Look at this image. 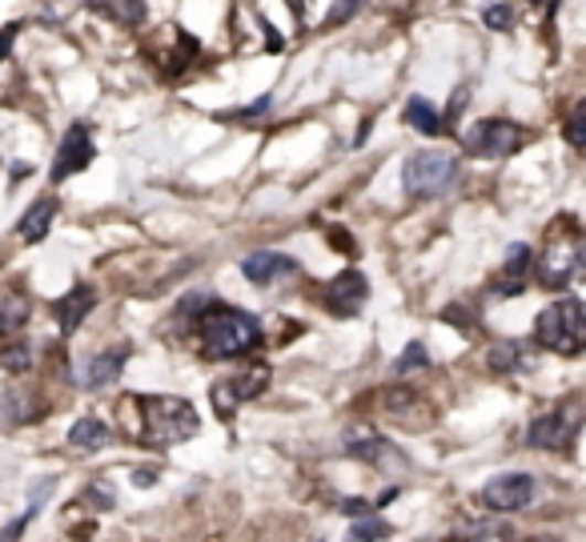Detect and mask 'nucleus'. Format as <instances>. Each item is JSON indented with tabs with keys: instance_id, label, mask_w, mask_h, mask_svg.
I'll return each mask as SVG.
<instances>
[{
	"instance_id": "7ed1b4c3",
	"label": "nucleus",
	"mask_w": 586,
	"mask_h": 542,
	"mask_svg": "<svg viewBox=\"0 0 586 542\" xmlns=\"http://www.w3.org/2000/svg\"><path fill=\"white\" fill-rule=\"evenodd\" d=\"M583 266V225L575 213H563L546 233V245L539 254V281L546 289H563Z\"/></svg>"
},
{
	"instance_id": "423d86ee",
	"label": "nucleus",
	"mask_w": 586,
	"mask_h": 542,
	"mask_svg": "<svg viewBox=\"0 0 586 542\" xmlns=\"http://www.w3.org/2000/svg\"><path fill=\"white\" fill-rule=\"evenodd\" d=\"M522 145H526L522 125L507 121V117H490V121L475 125V129L462 137L466 153L487 157V161H502V157H510L514 149H522Z\"/></svg>"
},
{
	"instance_id": "1a4fd4ad",
	"label": "nucleus",
	"mask_w": 586,
	"mask_h": 542,
	"mask_svg": "<svg viewBox=\"0 0 586 542\" xmlns=\"http://www.w3.org/2000/svg\"><path fill=\"white\" fill-rule=\"evenodd\" d=\"M578 434V414L575 406H558V410H546L539 418L531 422V431H526V443L534 450H563V446L575 443Z\"/></svg>"
},
{
	"instance_id": "6e6552de",
	"label": "nucleus",
	"mask_w": 586,
	"mask_h": 542,
	"mask_svg": "<svg viewBox=\"0 0 586 542\" xmlns=\"http://www.w3.org/2000/svg\"><path fill=\"white\" fill-rule=\"evenodd\" d=\"M266 386H269V365L266 362L249 365V370H242V374H233V378H222V382L213 386V410H217L222 418H230L233 410L242 406V402H254Z\"/></svg>"
},
{
	"instance_id": "2f4dec72",
	"label": "nucleus",
	"mask_w": 586,
	"mask_h": 542,
	"mask_svg": "<svg viewBox=\"0 0 586 542\" xmlns=\"http://www.w3.org/2000/svg\"><path fill=\"white\" fill-rule=\"evenodd\" d=\"M443 318L450 321V326H462V330H470V313H466L462 306H446Z\"/></svg>"
},
{
	"instance_id": "5701e85b",
	"label": "nucleus",
	"mask_w": 586,
	"mask_h": 542,
	"mask_svg": "<svg viewBox=\"0 0 586 542\" xmlns=\"http://www.w3.org/2000/svg\"><path fill=\"white\" fill-rule=\"evenodd\" d=\"M487 362H490V370H494V374H510V370H519V365H522V346L519 342L490 346Z\"/></svg>"
},
{
	"instance_id": "72a5a7b5",
	"label": "nucleus",
	"mask_w": 586,
	"mask_h": 542,
	"mask_svg": "<svg viewBox=\"0 0 586 542\" xmlns=\"http://www.w3.org/2000/svg\"><path fill=\"white\" fill-rule=\"evenodd\" d=\"M526 542H542V539H526Z\"/></svg>"
},
{
	"instance_id": "c756f323",
	"label": "nucleus",
	"mask_w": 586,
	"mask_h": 542,
	"mask_svg": "<svg viewBox=\"0 0 586 542\" xmlns=\"http://www.w3.org/2000/svg\"><path fill=\"white\" fill-rule=\"evenodd\" d=\"M24 24L21 21H9V24H0V61H9L12 45H17V36H21Z\"/></svg>"
},
{
	"instance_id": "39448f33",
	"label": "nucleus",
	"mask_w": 586,
	"mask_h": 542,
	"mask_svg": "<svg viewBox=\"0 0 586 542\" xmlns=\"http://www.w3.org/2000/svg\"><path fill=\"white\" fill-rule=\"evenodd\" d=\"M402 185L409 198H443L458 185V157L446 149H418L406 157Z\"/></svg>"
},
{
	"instance_id": "c85d7f7f",
	"label": "nucleus",
	"mask_w": 586,
	"mask_h": 542,
	"mask_svg": "<svg viewBox=\"0 0 586 542\" xmlns=\"http://www.w3.org/2000/svg\"><path fill=\"white\" fill-rule=\"evenodd\" d=\"M362 4L365 0H333L330 4V12H326V29H338V24H350L358 17V12H362Z\"/></svg>"
},
{
	"instance_id": "0eeeda50",
	"label": "nucleus",
	"mask_w": 586,
	"mask_h": 542,
	"mask_svg": "<svg viewBox=\"0 0 586 542\" xmlns=\"http://www.w3.org/2000/svg\"><path fill=\"white\" fill-rule=\"evenodd\" d=\"M93 157H97V145H93L89 121H73V129L61 137V149H56V157H53V169H49L53 185L77 178V173H85V169L93 166Z\"/></svg>"
},
{
	"instance_id": "b1692460",
	"label": "nucleus",
	"mask_w": 586,
	"mask_h": 542,
	"mask_svg": "<svg viewBox=\"0 0 586 542\" xmlns=\"http://www.w3.org/2000/svg\"><path fill=\"white\" fill-rule=\"evenodd\" d=\"M390 539V522L374 519V514H362V522H354V531L345 542H382Z\"/></svg>"
},
{
	"instance_id": "7c9ffc66",
	"label": "nucleus",
	"mask_w": 586,
	"mask_h": 542,
	"mask_svg": "<svg viewBox=\"0 0 586 542\" xmlns=\"http://www.w3.org/2000/svg\"><path fill=\"white\" fill-rule=\"evenodd\" d=\"M466 105H470V89H466V85H458V89H454V97H450V113H446V121H458Z\"/></svg>"
},
{
	"instance_id": "aec40b11",
	"label": "nucleus",
	"mask_w": 586,
	"mask_h": 542,
	"mask_svg": "<svg viewBox=\"0 0 586 542\" xmlns=\"http://www.w3.org/2000/svg\"><path fill=\"white\" fill-rule=\"evenodd\" d=\"M53 217H56V201H53V198L33 201V210L24 213L21 225H17V233H21V242H24V245L45 242V233L53 230Z\"/></svg>"
},
{
	"instance_id": "393cba45",
	"label": "nucleus",
	"mask_w": 586,
	"mask_h": 542,
	"mask_svg": "<svg viewBox=\"0 0 586 542\" xmlns=\"http://www.w3.org/2000/svg\"><path fill=\"white\" fill-rule=\"evenodd\" d=\"M514 4H510V0H502V4H487V9H482V24H487V29H494V33H510V29H514Z\"/></svg>"
},
{
	"instance_id": "2eb2a0df",
	"label": "nucleus",
	"mask_w": 586,
	"mask_h": 542,
	"mask_svg": "<svg viewBox=\"0 0 586 542\" xmlns=\"http://www.w3.org/2000/svg\"><path fill=\"white\" fill-rule=\"evenodd\" d=\"M531 266H534L531 245H510L507 266H502V277H498V286H494L498 298H514V294H522V289H526V274H531Z\"/></svg>"
},
{
	"instance_id": "a878e982",
	"label": "nucleus",
	"mask_w": 586,
	"mask_h": 542,
	"mask_svg": "<svg viewBox=\"0 0 586 542\" xmlns=\"http://www.w3.org/2000/svg\"><path fill=\"white\" fill-rule=\"evenodd\" d=\"M426 365H430V354H426V346H422V342H409L406 350H402L398 362H394V374L406 378V374H414V370H426Z\"/></svg>"
},
{
	"instance_id": "cd10ccee",
	"label": "nucleus",
	"mask_w": 586,
	"mask_h": 542,
	"mask_svg": "<svg viewBox=\"0 0 586 542\" xmlns=\"http://www.w3.org/2000/svg\"><path fill=\"white\" fill-rule=\"evenodd\" d=\"M0 365H4L9 374H24V370L33 365V346H4V350H0Z\"/></svg>"
},
{
	"instance_id": "f03ea898",
	"label": "nucleus",
	"mask_w": 586,
	"mask_h": 542,
	"mask_svg": "<svg viewBox=\"0 0 586 542\" xmlns=\"http://www.w3.org/2000/svg\"><path fill=\"white\" fill-rule=\"evenodd\" d=\"M134 406L141 410L137 438L145 446H178V443H189V438H198L201 414L193 410V402L153 394V398H134Z\"/></svg>"
},
{
	"instance_id": "f8f14e48",
	"label": "nucleus",
	"mask_w": 586,
	"mask_h": 542,
	"mask_svg": "<svg viewBox=\"0 0 586 542\" xmlns=\"http://www.w3.org/2000/svg\"><path fill=\"white\" fill-rule=\"evenodd\" d=\"M534 478L531 475H498L487 482V490H482V502H487L490 510H498V514H514V510L531 507L534 502Z\"/></svg>"
},
{
	"instance_id": "20e7f679",
	"label": "nucleus",
	"mask_w": 586,
	"mask_h": 542,
	"mask_svg": "<svg viewBox=\"0 0 586 542\" xmlns=\"http://www.w3.org/2000/svg\"><path fill=\"white\" fill-rule=\"evenodd\" d=\"M534 342L563 358H578L586 346V310L578 298H563L546 306L534 321Z\"/></svg>"
},
{
	"instance_id": "f3484780",
	"label": "nucleus",
	"mask_w": 586,
	"mask_h": 542,
	"mask_svg": "<svg viewBox=\"0 0 586 542\" xmlns=\"http://www.w3.org/2000/svg\"><path fill=\"white\" fill-rule=\"evenodd\" d=\"M29 294L17 286H0V338H12V333L24 330V321H29Z\"/></svg>"
},
{
	"instance_id": "9d476101",
	"label": "nucleus",
	"mask_w": 586,
	"mask_h": 542,
	"mask_svg": "<svg viewBox=\"0 0 586 542\" xmlns=\"http://www.w3.org/2000/svg\"><path fill=\"white\" fill-rule=\"evenodd\" d=\"M321 301H326V310H330L333 318H358L362 306L370 301V281H365V274H358V269H342L338 277L326 281Z\"/></svg>"
},
{
	"instance_id": "bb28decb",
	"label": "nucleus",
	"mask_w": 586,
	"mask_h": 542,
	"mask_svg": "<svg viewBox=\"0 0 586 542\" xmlns=\"http://www.w3.org/2000/svg\"><path fill=\"white\" fill-rule=\"evenodd\" d=\"M563 134H566V145H571V149H583L586 145V100H578L575 109H571Z\"/></svg>"
},
{
	"instance_id": "473e14b6",
	"label": "nucleus",
	"mask_w": 586,
	"mask_h": 542,
	"mask_svg": "<svg viewBox=\"0 0 586 542\" xmlns=\"http://www.w3.org/2000/svg\"><path fill=\"white\" fill-rule=\"evenodd\" d=\"M153 482H157L153 470H137V475H134V487H153Z\"/></svg>"
},
{
	"instance_id": "a211bd4d",
	"label": "nucleus",
	"mask_w": 586,
	"mask_h": 542,
	"mask_svg": "<svg viewBox=\"0 0 586 542\" xmlns=\"http://www.w3.org/2000/svg\"><path fill=\"white\" fill-rule=\"evenodd\" d=\"M97 17H105V21L121 24V29H137V24H145V17H149V4L145 0H85Z\"/></svg>"
},
{
	"instance_id": "dca6fc26",
	"label": "nucleus",
	"mask_w": 586,
	"mask_h": 542,
	"mask_svg": "<svg viewBox=\"0 0 586 542\" xmlns=\"http://www.w3.org/2000/svg\"><path fill=\"white\" fill-rule=\"evenodd\" d=\"M93 306H97V294H93V286H73L65 298H56V306H53L56 326H61L65 333H73L81 321L93 313Z\"/></svg>"
},
{
	"instance_id": "412c9836",
	"label": "nucleus",
	"mask_w": 586,
	"mask_h": 542,
	"mask_svg": "<svg viewBox=\"0 0 586 542\" xmlns=\"http://www.w3.org/2000/svg\"><path fill=\"white\" fill-rule=\"evenodd\" d=\"M382 406H386V414H390V418L398 422V426H406V431H418V426H414V418H409V414H426V418H430V410L422 406V398H418V394H409V390H402V386L386 390V394H382Z\"/></svg>"
},
{
	"instance_id": "ddd939ff",
	"label": "nucleus",
	"mask_w": 586,
	"mask_h": 542,
	"mask_svg": "<svg viewBox=\"0 0 586 542\" xmlns=\"http://www.w3.org/2000/svg\"><path fill=\"white\" fill-rule=\"evenodd\" d=\"M242 274L257 286H274L277 277H298L301 266L289 254H277V249H262V254H249L242 262Z\"/></svg>"
},
{
	"instance_id": "6ab92c4d",
	"label": "nucleus",
	"mask_w": 586,
	"mask_h": 542,
	"mask_svg": "<svg viewBox=\"0 0 586 542\" xmlns=\"http://www.w3.org/2000/svg\"><path fill=\"white\" fill-rule=\"evenodd\" d=\"M109 443H113V431L100 418H93V414L77 418V422H73V431H68V446H73V450H81V454L105 450Z\"/></svg>"
},
{
	"instance_id": "f257e3e1",
	"label": "nucleus",
	"mask_w": 586,
	"mask_h": 542,
	"mask_svg": "<svg viewBox=\"0 0 586 542\" xmlns=\"http://www.w3.org/2000/svg\"><path fill=\"white\" fill-rule=\"evenodd\" d=\"M257 346H262V321L254 313L210 301V310L201 313V354L210 362H230L254 354Z\"/></svg>"
},
{
	"instance_id": "4468645a",
	"label": "nucleus",
	"mask_w": 586,
	"mask_h": 542,
	"mask_svg": "<svg viewBox=\"0 0 586 542\" xmlns=\"http://www.w3.org/2000/svg\"><path fill=\"white\" fill-rule=\"evenodd\" d=\"M125 362H129V346H117V350H105V354L89 358V362H85V374H81V386H85V390H100V386H113V382H121Z\"/></svg>"
},
{
	"instance_id": "4be33fe9",
	"label": "nucleus",
	"mask_w": 586,
	"mask_h": 542,
	"mask_svg": "<svg viewBox=\"0 0 586 542\" xmlns=\"http://www.w3.org/2000/svg\"><path fill=\"white\" fill-rule=\"evenodd\" d=\"M406 125L414 129V134H426V137L443 134V117H438V109H434L426 97H409L406 100Z\"/></svg>"
},
{
	"instance_id": "9b49d317",
	"label": "nucleus",
	"mask_w": 586,
	"mask_h": 542,
	"mask_svg": "<svg viewBox=\"0 0 586 542\" xmlns=\"http://www.w3.org/2000/svg\"><path fill=\"white\" fill-rule=\"evenodd\" d=\"M345 454H350V458H362V463H370V466H377V470H386V475L406 470V458H402V454L394 450L382 434L370 431V426H354V431L345 434Z\"/></svg>"
}]
</instances>
